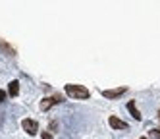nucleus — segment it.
<instances>
[{
	"instance_id": "f257e3e1",
	"label": "nucleus",
	"mask_w": 160,
	"mask_h": 139,
	"mask_svg": "<svg viewBox=\"0 0 160 139\" xmlns=\"http://www.w3.org/2000/svg\"><path fill=\"white\" fill-rule=\"evenodd\" d=\"M66 93H68L72 99H81V100L91 97V91H89L87 87H83V85H73V83L66 85Z\"/></svg>"
},
{
	"instance_id": "f03ea898",
	"label": "nucleus",
	"mask_w": 160,
	"mask_h": 139,
	"mask_svg": "<svg viewBox=\"0 0 160 139\" xmlns=\"http://www.w3.org/2000/svg\"><path fill=\"white\" fill-rule=\"evenodd\" d=\"M21 127H23L29 135H37V131H39V124L35 120H29V118H25L23 122H21Z\"/></svg>"
},
{
	"instance_id": "7ed1b4c3",
	"label": "nucleus",
	"mask_w": 160,
	"mask_h": 139,
	"mask_svg": "<svg viewBox=\"0 0 160 139\" xmlns=\"http://www.w3.org/2000/svg\"><path fill=\"white\" fill-rule=\"evenodd\" d=\"M58 102H62V97H58V95L47 97V99H42V102H41V110H48L50 106H54V104H58Z\"/></svg>"
},
{
	"instance_id": "20e7f679",
	"label": "nucleus",
	"mask_w": 160,
	"mask_h": 139,
	"mask_svg": "<svg viewBox=\"0 0 160 139\" xmlns=\"http://www.w3.org/2000/svg\"><path fill=\"white\" fill-rule=\"evenodd\" d=\"M125 91H128V87H118V89H104V91H102V97H106V99H116V97L123 95Z\"/></svg>"
},
{
	"instance_id": "39448f33",
	"label": "nucleus",
	"mask_w": 160,
	"mask_h": 139,
	"mask_svg": "<svg viewBox=\"0 0 160 139\" xmlns=\"http://www.w3.org/2000/svg\"><path fill=\"white\" fill-rule=\"evenodd\" d=\"M108 124H110V127H114V130H128V124H125L123 120H120V118H116V116H110V120H108Z\"/></svg>"
},
{
	"instance_id": "423d86ee",
	"label": "nucleus",
	"mask_w": 160,
	"mask_h": 139,
	"mask_svg": "<svg viewBox=\"0 0 160 139\" xmlns=\"http://www.w3.org/2000/svg\"><path fill=\"white\" fill-rule=\"evenodd\" d=\"M8 93L12 97H18L19 95V83H18V81H10V83H8Z\"/></svg>"
},
{
	"instance_id": "0eeeda50",
	"label": "nucleus",
	"mask_w": 160,
	"mask_h": 139,
	"mask_svg": "<svg viewBox=\"0 0 160 139\" xmlns=\"http://www.w3.org/2000/svg\"><path fill=\"white\" fill-rule=\"evenodd\" d=\"M128 110L131 112V116H133L135 120H141V112L137 110V106H135V102H133V100H131V102H128Z\"/></svg>"
},
{
	"instance_id": "6e6552de",
	"label": "nucleus",
	"mask_w": 160,
	"mask_h": 139,
	"mask_svg": "<svg viewBox=\"0 0 160 139\" xmlns=\"http://www.w3.org/2000/svg\"><path fill=\"white\" fill-rule=\"evenodd\" d=\"M0 46H2V49H4V50H6L8 54H14V49H10V46H8V44H6L4 41H0Z\"/></svg>"
},
{
	"instance_id": "1a4fd4ad",
	"label": "nucleus",
	"mask_w": 160,
	"mask_h": 139,
	"mask_svg": "<svg viewBox=\"0 0 160 139\" xmlns=\"http://www.w3.org/2000/svg\"><path fill=\"white\" fill-rule=\"evenodd\" d=\"M148 135H151L152 139H160V130H151V133H148Z\"/></svg>"
},
{
	"instance_id": "9d476101",
	"label": "nucleus",
	"mask_w": 160,
	"mask_h": 139,
	"mask_svg": "<svg viewBox=\"0 0 160 139\" xmlns=\"http://www.w3.org/2000/svg\"><path fill=\"white\" fill-rule=\"evenodd\" d=\"M4 99H6V93H4V91H0V102H4Z\"/></svg>"
},
{
	"instance_id": "9b49d317",
	"label": "nucleus",
	"mask_w": 160,
	"mask_h": 139,
	"mask_svg": "<svg viewBox=\"0 0 160 139\" xmlns=\"http://www.w3.org/2000/svg\"><path fill=\"white\" fill-rule=\"evenodd\" d=\"M42 139H52V135L50 133H42Z\"/></svg>"
},
{
	"instance_id": "f8f14e48",
	"label": "nucleus",
	"mask_w": 160,
	"mask_h": 139,
	"mask_svg": "<svg viewBox=\"0 0 160 139\" xmlns=\"http://www.w3.org/2000/svg\"><path fill=\"white\" fill-rule=\"evenodd\" d=\"M139 139H147V137H139Z\"/></svg>"
},
{
	"instance_id": "ddd939ff",
	"label": "nucleus",
	"mask_w": 160,
	"mask_h": 139,
	"mask_svg": "<svg viewBox=\"0 0 160 139\" xmlns=\"http://www.w3.org/2000/svg\"><path fill=\"white\" fill-rule=\"evenodd\" d=\"M158 116H160V112H158Z\"/></svg>"
}]
</instances>
